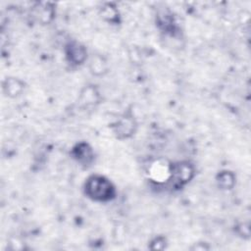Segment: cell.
<instances>
[{"label":"cell","mask_w":251,"mask_h":251,"mask_svg":"<svg viewBox=\"0 0 251 251\" xmlns=\"http://www.w3.org/2000/svg\"><path fill=\"white\" fill-rule=\"evenodd\" d=\"M84 193L93 201L109 202L116 197V188L106 176L92 175L85 180Z\"/></svg>","instance_id":"obj_1"},{"label":"cell","mask_w":251,"mask_h":251,"mask_svg":"<svg viewBox=\"0 0 251 251\" xmlns=\"http://www.w3.org/2000/svg\"><path fill=\"white\" fill-rule=\"evenodd\" d=\"M71 156L78 164L84 167L90 166L94 161V152L86 142H79L75 144L71 151Z\"/></svg>","instance_id":"obj_4"},{"label":"cell","mask_w":251,"mask_h":251,"mask_svg":"<svg viewBox=\"0 0 251 251\" xmlns=\"http://www.w3.org/2000/svg\"><path fill=\"white\" fill-rule=\"evenodd\" d=\"M3 89L7 96L10 97H16L18 96L22 90L24 89V83L14 77L7 78L3 83Z\"/></svg>","instance_id":"obj_7"},{"label":"cell","mask_w":251,"mask_h":251,"mask_svg":"<svg viewBox=\"0 0 251 251\" xmlns=\"http://www.w3.org/2000/svg\"><path fill=\"white\" fill-rule=\"evenodd\" d=\"M135 127L136 124L134 122V119L131 116L127 115L122 117L113 125L114 133L120 139L131 136L135 131Z\"/></svg>","instance_id":"obj_5"},{"label":"cell","mask_w":251,"mask_h":251,"mask_svg":"<svg viewBox=\"0 0 251 251\" xmlns=\"http://www.w3.org/2000/svg\"><path fill=\"white\" fill-rule=\"evenodd\" d=\"M33 16L40 23H49L54 16V9L49 3H38L33 9Z\"/></svg>","instance_id":"obj_6"},{"label":"cell","mask_w":251,"mask_h":251,"mask_svg":"<svg viewBox=\"0 0 251 251\" xmlns=\"http://www.w3.org/2000/svg\"><path fill=\"white\" fill-rule=\"evenodd\" d=\"M217 182L222 189H231L235 183V176L229 171H223L218 174Z\"/></svg>","instance_id":"obj_8"},{"label":"cell","mask_w":251,"mask_h":251,"mask_svg":"<svg viewBox=\"0 0 251 251\" xmlns=\"http://www.w3.org/2000/svg\"><path fill=\"white\" fill-rule=\"evenodd\" d=\"M103 17L110 23H118L119 14L115 7H113L111 4H109L107 7H104L102 10Z\"/></svg>","instance_id":"obj_10"},{"label":"cell","mask_w":251,"mask_h":251,"mask_svg":"<svg viewBox=\"0 0 251 251\" xmlns=\"http://www.w3.org/2000/svg\"><path fill=\"white\" fill-rule=\"evenodd\" d=\"M65 54L68 62L74 66H78L84 63L87 57L85 47L77 41H70L65 46Z\"/></svg>","instance_id":"obj_3"},{"label":"cell","mask_w":251,"mask_h":251,"mask_svg":"<svg viewBox=\"0 0 251 251\" xmlns=\"http://www.w3.org/2000/svg\"><path fill=\"white\" fill-rule=\"evenodd\" d=\"M194 166L188 161L173 163L169 166L167 184L172 190H179L194 176Z\"/></svg>","instance_id":"obj_2"},{"label":"cell","mask_w":251,"mask_h":251,"mask_svg":"<svg viewBox=\"0 0 251 251\" xmlns=\"http://www.w3.org/2000/svg\"><path fill=\"white\" fill-rule=\"evenodd\" d=\"M158 25L165 32H170L171 34H174V31L176 30V25L172 15L168 13H161L158 15Z\"/></svg>","instance_id":"obj_9"},{"label":"cell","mask_w":251,"mask_h":251,"mask_svg":"<svg viewBox=\"0 0 251 251\" xmlns=\"http://www.w3.org/2000/svg\"><path fill=\"white\" fill-rule=\"evenodd\" d=\"M166 247V238L162 236H158L154 238L150 243V248L153 250H161Z\"/></svg>","instance_id":"obj_11"}]
</instances>
